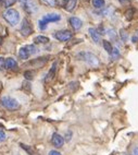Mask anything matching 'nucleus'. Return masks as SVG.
Returning a JSON list of instances; mask_svg holds the SVG:
<instances>
[{
	"instance_id": "f257e3e1",
	"label": "nucleus",
	"mask_w": 138,
	"mask_h": 155,
	"mask_svg": "<svg viewBox=\"0 0 138 155\" xmlns=\"http://www.w3.org/2000/svg\"><path fill=\"white\" fill-rule=\"evenodd\" d=\"M77 58L82 61H85L86 64H88L91 67H97L99 64V59L96 55L88 51H82L77 54Z\"/></svg>"
},
{
	"instance_id": "f03ea898",
	"label": "nucleus",
	"mask_w": 138,
	"mask_h": 155,
	"mask_svg": "<svg viewBox=\"0 0 138 155\" xmlns=\"http://www.w3.org/2000/svg\"><path fill=\"white\" fill-rule=\"evenodd\" d=\"M37 47L35 45H26L23 47L20 48L19 50V58L22 60H27L30 56H33L34 54L37 53Z\"/></svg>"
},
{
	"instance_id": "7ed1b4c3",
	"label": "nucleus",
	"mask_w": 138,
	"mask_h": 155,
	"mask_svg": "<svg viewBox=\"0 0 138 155\" xmlns=\"http://www.w3.org/2000/svg\"><path fill=\"white\" fill-rule=\"evenodd\" d=\"M3 18H5V20H6L9 24L14 26V25H17L20 21V13L15 9H8V10L3 13Z\"/></svg>"
},
{
	"instance_id": "20e7f679",
	"label": "nucleus",
	"mask_w": 138,
	"mask_h": 155,
	"mask_svg": "<svg viewBox=\"0 0 138 155\" xmlns=\"http://www.w3.org/2000/svg\"><path fill=\"white\" fill-rule=\"evenodd\" d=\"M0 102H1V105H2L3 107H6L8 110H17V109L20 108L19 102L10 96L1 97Z\"/></svg>"
},
{
	"instance_id": "39448f33",
	"label": "nucleus",
	"mask_w": 138,
	"mask_h": 155,
	"mask_svg": "<svg viewBox=\"0 0 138 155\" xmlns=\"http://www.w3.org/2000/svg\"><path fill=\"white\" fill-rule=\"evenodd\" d=\"M33 31L34 28L30 21H28L27 19H23L22 23H21V26H20V33L26 37V36H30V34L33 33Z\"/></svg>"
},
{
	"instance_id": "423d86ee",
	"label": "nucleus",
	"mask_w": 138,
	"mask_h": 155,
	"mask_svg": "<svg viewBox=\"0 0 138 155\" xmlns=\"http://www.w3.org/2000/svg\"><path fill=\"white\" fill-rule=\"evenodd\" d=\"M53 37L55 39H58V41H60V42H66V41L72 38V32L69 30H61L55 32L53 34Z\"/></svg>"
},
{
	"instance_id": "0eeeda50",
	"label": "nucleus",
	"mask_w": 138,
	"mask_h": 155,
	"mask_svg": "<svg viewBox=\"0 0 138 155\" xmlns=\"http://www.w3.org/2000/svg\"><path fill=\"white\" fill-rule=\"evenodd\" d=\"M22 3L23 8L26 10V12L28 13H35L36 11H38V7L36 6V3L32 1V0H20Z\"/></svg>"
},
{
	"instance_id": "6e6552de",
	"label": "nucleus",
	"mask_w": 138,
	"mask_h": 155,
	"mask_svg": "<svg viewBox=\"0 0 138 155\" xmlns=\"http://www.w3.org/2000/svg\"><path fill=\"white\" fill-rule=\"evenodd\" d=\"M42 20H44L45 22H58V21H60L61 20V15L58 13H48L46 14V15H44V18H42Z\"/></svg>"
},
{
	"instance_id": "1a4fd4ad",
	"label": "nucleus",
	"mask_w": 138,
	"mask_h": 155,
	"mask_svg": "<svg viewBox=\"0 0 138 155\" xmlns=\"http://www.w3.org/2000/svg\"><path fill=\"white\" fill-rule=\"evenodd\" d=\"M69 22H70V24H71V26H72L74 30H80V28H82V25H83L82 20L78 19V18H76V17L70 18Z\"/></svg>"
},
{
	"instance_id": "9d476101",
	"label": "nucleus",
	"mask_w": 138,
	"mask_h": 155,
	"mask_svg": "<svg viewBox=\"0 0 138 155\" xmlns=\"http://www.w3.org/2000/svg\"><path fill=\"white\" fill-rule=\"evenodd\" d=\"M52 143L58 147H62L64 143V138L62 136H60L59 133H53L52 134Z\"/></svg>"
},
{
	"instance_id": "9b49d317",
	"label": "nucleus",
	"mask_w": 138,
	"mask_h": 155,
	"mask_svg": "<svg viewBox=\"0 0 138 155\" xmlns=\"http://www.w3.org/2000/svg\"><path fill=\"white\" fill-rule=\"evenodd\" d=\"M46 62H47V59L46 58H38V59L32 60L28 64H30V66H34V68H42Z\"/></svg>"
},
{
	"instance_id": "f8f14e48",
	"label": "nucleus",
	"mask_w": 138,
	"mask_h": 155,
	"mask_svg": "<svg viewBox=\"0 0 138 155\" xmlns=\"http://www.w3.org/2000/svg\"><path fill=\"white\" fill-rule=\"evenodd\" d=\"M76 3H77V0H66L64 2V9L66 11L72 12L76 7Z\"/></svg>"
},
{
	"instance_id": "ddd939ff",
	"label": "nucleus",
	"mask_w": 138,
	"mask_h": 155,
	"mask_svg": "<svg viewBox=\"0 0 138 155\" xmlns=\"http://www.w3.org/2000/svg\"><path fill=\"white\" fill-rule=\"evenodd\" d=\"M88 33H89V35H90V37L93 38V41H94L95 43H99L100 42V34H99V32L96 30V28H90L88 30Z\"/></svg>"
},
{
	"instance_id": "4468645a",
	"label": "nucleus",
	"mask_w": 138,
	"mask_h": 155,
	"mask_svg": "<svg viewBox=\"0 0 138 155\" xmlns=\"http://www.w3.org/2000/svg\"><path fill=\"white\" fill-rule=\"evenodd\" d=\"M6 67L8 69L17 70V62L13 58H7L6 59Z\"/></svg>"
},
{
	"instance_id": "2eb2a0df",
	"label": "nucleus",
	"mask_w": 138,
	"mask_h": 155,
	"mask_svg": "<svg viewBox=\"0 0 138 155\" xmlns=\"http://www.w3.org/2000/svg\"><path fill=\"white\" fill-rule=\"evenodd\" d=\"M57 66H58V62H57V61L53 62L52 66H51V68H50L49 72H48L47 78H46V81H50L51 79H53V77H55V71H57Z\"/></svg>"
},
{
	"instance_id": "dca6fc26",
	"label": "nucleus",
	"mask_w": 138,
	"mask_h": 155,
	"mask_svg": "<svg viewBox=\"0 0 138 155\" xmlns=\"http://www.w3.org/2000/svg\"><path fill=\"white\" fill-rule=\"evenodd\" d=\"M34 42L36 43V44H47V43H49V38H48L47 36L38 35L34 38Z\"/></svg>"
},
{
	"instance_id": "f3484780",
	"label": "nucleus",
	"mask_w": 138,
	"mask_h": 155,
	"mask_svg": "<svg viewBox=\"0 0 138 155\" xmlns=\"http://www.w3.org/2000/svg\"><path fill=\"white\" fill-rule=\"evenodd\" d=\"M20 147H22L23 150H25V151H26V152H27L30 155H39L38 153L35 151V150L32 149V147H28V145H25V144H23V143H20Z\"/></svg>"
},
{
	"instance_id": "a211bd4d",
	"label": "nucleus",
	"mask_w": 138,
	"mask_h": 155,
	"mask_svg": "<svg viewBox=\"0 0 138 155\" xmlns=\"http://www.w3.org/2000/svg\"><path fill=\"white\" fill-rule=\"evenodd\" d=\"M91 3H93V6L97 9H101L105 7V0H91Z\"/></svg>"
},
{
	"instance_id": "6ab92c4d",
	"label": "nucleus",
	"mask_w": 138,
	"mask_h": 155,
	"mask_svg": "<svg viewBox=\"0 0 138 155\" xmlns=\"http://www.w3.org/2000/svg\"><path fill=\"white\" fill-rule=\"evenodd\" d=\"M102 45H103V48H105V50L107 51V53H108V54L112 53L113 47L111 46V43L110 42H108V41H103V42H102Z\"/></svg>"
},
{
	"instance_id": "aec40b11",
	"label": "nucleus",
	"mask_w": 138,
	"mask_h": 155,
	"mask_svg": "<svg viewBox=\"0 0 138 155\" xmlns=\"http://www.w3.org/2000/svg\"><path fill=\"white\" fill-rule=\"evenodd\" d=\"M0 1H1V5L5 8H9V7H11L15 2V0H0Z\"/></svg>"
},
{
	"instance_id": "412c9836",
	"label": "nucleus",
	"mask_w": 138,
	"mask_h": 155,
	"mask_svg": "<svg viewBox=\"0 0 138 155\" xmlns=\"http://www.w3.org/2000/svg\"><path fill=\"white\" fill-rule=\"evenodd\" d=\"M110 57L113 60H115V59H118L120 57V50L118 49V48H113V50H112V53L110 54Z\"/></svg>"
},
{
	"instance_id": "4be33fe9",
	"label": "nucleus",
	"mask_w": 138,
	"mask_h": 155,
	"mask_svg": "<svg viewBox=\"0 0 138 155\" xmlns=\"http://www.w3.org/2000/svg\"><path fill=\"white\" fill-rule=\"evenodd\" d=\"M24 77L26 80H32L34 78V71L32 70H28V71H25L24 72Z\"/></svg>"
},
{
	"instance_id": "5701e85b",
	"label": "nucleus",
	"mask_w": 138,
	"mask_h": 155,
	"mask_svg": "<svg viewBox=\"0 0 138 155\" xmlns=\"http://www.w3.org/2000/svg\"><path fill=\"white\" fill-rule=\"evenodd\" d=\"M120 35H121L122 41L126 42V41H127V37H128V35H127V33H126V31H125V30H121V31H120Z\"/></svg>"
},
{
	"instance_id": "b1692460",
	"label": "nucleus",
	"mask_w": 138,
	"mask_h": 155,
	"mask_svg": "<svg viewBox=\"0 0 138 155\" xmlns=\"http://www.w3.org/2000/svg\"><path fill=\"white\" fill-rule=\"evenodd\" d=\"M38 24H39V28H40V30H46V28H47V24L48 23L47 22H45L44 20H39V22H38Z\"/></svg>"
},
{
	"instance_id": "393cba45",
	"label": "nucleus",
	"mask_w": 138,
	"mask_h": 155,
	"mask_svg": "<svg viewBox=\"0 0 138 155\" xmlns=\"http://www.w3.org/2000/svg\"><path fill=\"white\" fill-rule=\"evenodd\" d=\"M6 68V59L0 57V70H5Z\"/></svg>"
},
{
	"instance_id": "a878e982",
	"label": "nucleus",
	"mask_w": 138,
	"mask_h": 155,
	"mask_svg": "<svg viewBox=\"0 0 138 155\" xmlns=\"http://www.w3.org/2000/svg\"><path fill=\"white\" fill-rule=\"evenodd\" d=\"M44 2L50 7H55V3H57V0H44Z\"/></svg>"
},
{
	"instance_id": "bb28decb",
	"label": "nucleus",
	"mask_w": 138,
	"mask_h": 155,
	"mask_svg": "<svg viewBox=\"0 0 138 155\" xmlns=\"http://www.w3.org/2000/svg\"><path fill=\"white\" fill-rule=\"evenodd\" d=\"M7 139V136H6V133L3 132V130H1L0 131V142H2V141H5Z\"/></svg>"
},
{
	"instance_id": "cd10ccee",
	"label": "nucleus",
	"mask_w": 138,
	"mask_h": 155,
	"mask_svg": "<svg viewBox=\"0 0 138 155\" xmlns=\"http://www.w3.org/2000/svg\"><path fill=\"white\" fill-rule=\"evenodd\" d=\"M48 155H62V154L60 152H58V151H55V150H51Z\"/></svg>"
},
{
	"instance_id": "c85d7f7f",
	"label": "nucleus",
	"mask_w": 138,
	"mask_h": 155,
	"mask_svg": "<svg viewBox=\"0 0 138 155\" xmlns=\"http://www.w3.org/2000/svg\"><path fill=\"white\" fill-rule=\"evenodd\" d=\"M71 138H72V132H71V131H67V133H66V140L70 141Z\"/></svg>"
},
{
	"instance_id": "c756f323",
	"label": "nucleus",
	"mask_w": 138,
	"mask_h": 155,
	"mask_svg": "<svg viewBox=\"0 0 138 155\" xmlns=\"http://www.w3.org/2000/svg\"><path fill=\"white\" fill-rule=\"evenodd\" d=\"M132 155H138V147H135L134 149H133Z\"/></svg>"
},
{
	"instance_id": "7c9ffc66",
	"label": "nucleus",
	"mask_w": 138,
	"mask_h": 155,
	"mask_svg": "<svg viewBox=\"0 0 138 155\" xmlns=\"http://www.w3.org/2000/svg\"><path fill=\"white\" fill-rule=\"evenodd\" d=\"M121 5H126V3L130 2V0H119Z\"/></svg>"
},
{
	"instance_id": "2f4dec72",
	"label": "nucleus",
	"mask_w": 138,
	"mask_h": 155,
	"mask_svg": "<svg viewBox=\"0 0 138 155\" xmlns=\"http://www.w3.org/2000/svg\"><path fill=\"white\" fill-rule=\"evenodd\" d=\"M2 129H3V128H2V126H1V125H0V131H1V130H2Z\"/></svg>"
}]
</instances>
